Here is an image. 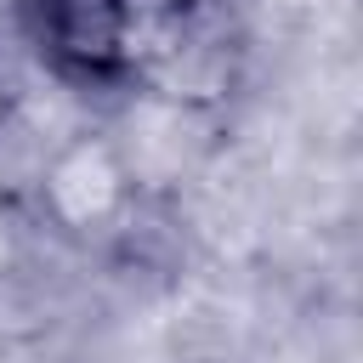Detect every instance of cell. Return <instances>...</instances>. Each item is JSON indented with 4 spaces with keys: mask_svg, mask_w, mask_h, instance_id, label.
<instances>
[{
    "mask_svg": "<svg viewBox=\"0 0 363 363\" xmlns=\"http://www.w3.org/2000/svg\"><path fill=\"white\" fill-rule=\"evenodd\" d=\"M11 34L68 91H130V0H11Z\"/></svg>",
    "mask_w": 363,
    "mask_h": 363,
    "instance_id": "cell-2",
    "label": "cell"
},
{
    "mask_svg": "<svg viewBox=\"0 0 363 363\" xmlns=\"http://www.w3.org/2000/svg\"><path fill=\"white\" fill-rule=\"evenodd\" d=\"M244 0H130V91L176 113H221L250 74Z\"/></svg>",
    "mask_w": 363,
    "mask_h": 363,
    "instance_id": "cell-1",
    "label": "cell"
},
{
    "mask_svg": "<svg viewBox=\"0 0 363 363\" xmlns=\"http://www.w3.org/2000/svg\"><path fill=\"white\" fill-rule=\"evenodd\" d=\"M17 102H23V85H17V68H11V57L0 51V125H11V119H17Z\"/></svg>",
    "mask_w": 363,
    "mask_h": 363,
    "instance_id": "cell-4",
    "label": "cell"
},
{
    "mask_svg": "<svg viewBox=\"0 0 363 363\" xmlns=\"http://www.w3.org/2000/svg\"><path fill=\"white\" fill-rule=\"evenodd\" d=\"M136 210V176L125 164V153L96 136V130H79L74 142H62L45 170H40V216L51 233L74 238V244H108L119 233H130Z\"/></svg>",
    "mask_w": 363,
    "mask_h": 363,
    "instance_id": "cell-3",
    "label": "cell"
}]
</instances>
